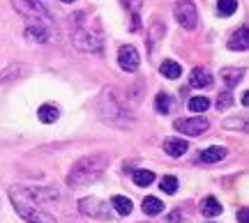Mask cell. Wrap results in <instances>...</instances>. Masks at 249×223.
<instances>
[{
    "mask_svg": "<svg viewBox=\"0 0 249 223\" xmlns=\"http://www.w3.org/2000/svg\"><path fill=\"white\" fill-rule=\"evenodd\" d=\"M107 168V157L104 154H92V157H86L81 159L74 168L70 170V187H83V184H90L104 173Z\"/></svg>",
    "mask_w": 249,
    "mask_h": 223,
    "instance_id": "6da1fadb",
    "label": "cell"
},
{
    "mask_svg": "<svg viewBox=\"0 0 249 223\" xmlns=\"http://www.w3.org/2000/svg\"><path fill=\"white\" fill-rule=\"evenodd\" d=\"M173 16L182 28L192 30L196 28V21H198V12H196V5L192 0H178L173 5Z\"/></svg>",
    "mask_w": 249,
    "mask_h": 223,
    "instance_id": "7a4b0ae2",
    "label": "cell"
},
{
    "mask_svg": "<svg viewBox=\"0 0 249 223\" xmlns=\"http://www.w3.org/2000/svg\"><path fill=\"white\" fill-rule=\"evenodd\" d=\"M12 203H14L18 214L30 223H58L53 216H49L46 212H42L37 205H30V203H26V200H12Z\"/></svg>",
    "mask_w": 249,
    "mask_h": 223,
    "instance_id": "3957f363",
    "label": "cell"
},
{
    "mask_svg": "<svg viewBox=\"0 0 249 223\" xmlns=\"http://www.w3.org/2000/svg\"><path fill=\"white\" fill-rule=\"evenodd\" d=\"M79 209L86 216H90V219H102V221L111 219L108 205L104 203V200H99V198H83V200L79 203Z\"/></svg>",
    "mask_w": 249,
    "mask_h": 223,
    "instance_id": "277c9868",
    "label": "cell"
},
{
    "mask_svg": "<svg viewBox=\"0 0 249 223\" xmlns=\"http://www.w3.org/2000/svg\"><path fill=\"white\" fill-rule=\"evenodd\" d=\"M173 127L185 136H201L210 127V122L205 117H182V120H176Z\"/></svg>",
    "mask_w": 249,
    "mask_h": 223,
    "instance_id": "5b68a950",
    "label": "cell"
},
{
    "mask_svg": "<svg viewBox=\"0 0 249 223\" xmlns=\"http://www.w3.org/2000/svg\"><path fill=\"white\" fill-rule=\"evenodd\" d=\"M139 63H141V58H139V51H136L134 46H123V48L118 51V64H120V69H124V72H136V69H139Z\"/></svg>",
    "mask_w": 249,
    "mask_h": 223,
    "instance_id": "8992f818",
    "label": "cell"
},
{
    "mask_svg": "<svg viewBox=\"0 0 249 223\" xmlns=\"http://www.w3.org/2000/svg\"><path fill=\"white\" fill-rule=\"evenodd\" d=\"M14 7L26 16H46V9L39 0H12Z\"/></svg>",
    "mask_w": 249,
    "mask_h": 223,
    "instance_id": "52a82bcc",
    "label": "cell"
},
{
    "mask_svg": "<svg viewBox=\"0 0 249 223\" xmlns=\"http://www.w3.org/2000/svg\"><path fill=\"white\" fill-rule=\"evenodd\" d=\"M74 44L79 46L81 51H99V39H95V35H90L86 30H76L74 35Z\"/></svg>",
    "mask_w": 249,
    "mask_h": 223,
    "instance_id": "ba28073f",
    "label": "cell"
},
{
    "mask_svg": "<svg viewBox=\"0 0 249 223\" xmlns=\"http://www.w3.org/2000/svg\"><path fill=\"white\" fill-rule=\"evenodd\" d=\"M247 46H249V35H247V28L242 26L240 30H235L229 37V48L231 51H247Z\"/></svg>",
    "mask_w": 249,
    "mask_h": 223,
    "instance_id": "9c48e42d",
    "label": "cell"
},
{
    "mask_svg": "<svg viewBox=\"0 0 249 223\" xmlns=\"http://www.w3.org/2000/svg\"><path fill=\"white\" fill-rule=\"evenodd\" d=\"M226 157V150L219 147V145H213L198 154V163H219V161Z\"/></svg>",
    "mask_w": 249,
    "mask_h": 223,
    "instance_id": "30bf717a",
    "label": "cell"
},
{
    "mask_svg": "<svg viewBox=\"0 0 249 223\" xmlns=\"http://www.w3.org/2000/svg\"><path fill=\"white\" fill-rule=\"evenodd\" d=\"M187 141H182V138H166L164 141V152L169 154V157H182L187 152Z\"/></svg>",
    "mask_w": 249,
    "mask_h": 223,
    "instance_id": "8fae6325",
    "label": "cell"
},
{
    "mask_svg": "<svg viewBox=\"0 0 249 223\" xmlns=\"http://www.w3.org/2000/svg\"><path fill=\"white\" fill-rule=\"evenodd\" d=\"M201 214L208 216V219H213V216H219L222 214V203L217 200L214 196H208L201 200Z\"/></svg>",
    "mask_w": 249,
    "mask_h": 223,
    "instance_id": "7c38bea8",
    "label": "cell"
},
{
    "mask_svg": "<svg viewBox=\"0 0 249 223\" xmlns=\"http://www.w3.org/2000/svg\"><path fill=\"white\" fill-rule=\"evenodd\" d=\"M189 85L192 88H210L213 85V76H210V72H205V69H194V72L189 74Z\"/></svg>",
    "mask_w": 249,
    "mask_h": 223,
    "instance_id": "4fadbf2b",
    "label": "cell"
},
{
    "mask_svg": "<svg viewBox=\"0 0 249 223\" xmlns=\"http://www.w3.org/2000/svg\"><path fill=\"white\" fill-rule=\"evenodd\" d=\"M37 117H39L44 125H53L55 120L60 117V111L55 106H51V104H44V106H39V111H37Z\"/></svg>",
    "mask_w": 249,
    "mask_h": 223,
    "instance_id": "5bb4252c",
    "label": "cell"
},
{
    "mask_svg": "<svg viewBox=\"0 0 249 223\" xmlns=\"http://www.w3.org/2000/svg\"><path fill=\"white\" fill-rule=\"evenodd\" d=\"M143 212L148 216L161 214V212H164V200H160V198H155V196H148L143 200Z\"/></svg>",
    "mask_w": 249,
    "mask_h": 223,
    "instance_id": "9a60e30c",
    "label": "cell"
},
{
    "mask_svg": "<svg viewBox=\"0 0 249 223\" xmlns=\"http://www.w3.org/2000/svg\"><path fill=\"white\" fill-rule=\"evenodd\" d=\"M111 205L116 207V212H118V214H123V216L132 214V209H134L132 200H129L127 196H113V198H111Z\"/></svg>",
    "mask_w": 249,
    "mask_h": 223,
    "instance_id": "2e32d148",
    "label": "cell"
},
{
    "mask_svg": "<svg viewBox=\"0 0 249 223\" xmlns=\"http://www.w3.org/2000/svg\"><path fill=\"white\" fill-rule=\"evenodd\" d=\"M187 108L192 111V113H205L208 108H210V99L208 97H192L189 99V104H187Z\"/></svg>",
    "mask_w": 249,
    "mask_h": 223,
    "instance_id": "e0dca14e",
    "label": "cell"
},
{
    "mask_svg": "<svg viewBox=\"0 0 249 223\" xmlns=\"http://www.w3.org/2000/svg\"><path fill=\"white\" fill-rule=\"evenodd\" d=\"M171 106H173V101H171V97L166 92H160V95L155 97V108H157V113L166 115V113H171Z\"/></svg>",
    "mask_w": 249,
    "mask_h": 223,
    "instance_id": "ac0fdd59",
    "label": "cell"
},
{
    "mask_svg": "<svg viewBox=\"0 0 249 223\" xmlns=\"http://www.w3.org/2000/svg\"><path fill=\"white\" fill-rule=\"evenodd\" d=\"M155 182V173L152 170H136L134 173V184L136 187H150Z\"/></svg>",
    "mask_w": 249,
    "mask_h": 223,
    "instance_id": "d6986e66",
    "label": "cell"
},
{
    "mask_svg": "<svg viewBox=\"0 0 249 223\" xmlns=\"http://www.w3.org/2000/svg\"><path fill=\"white\" fill-rule=\"evenodd\" d=\"M161 74H164L166 79H178L180 74H182V69H180L178 63H173V60H164V63H161Z\"/></svg>",
    "mask_w": 249,
    "mask_h": 223,
    "instance_id": "ffe728a7",
    "label": "cell"
},
{
    "mask_svg": "<svg viewBox=\"0 0 249 223\" xmlns=\"http://www.w3.org/2000/svg\"><path fill=\"white\" fill-rule=\"evenodd\" d=\"M26 37L30 39V42H46L49 39V35H46V30L44 28H39V26H30V28H26Z\"/></svg>",
    "mask_w": 249,
    "mask_h": 223,
    "instance_id": "44dd1931",
    "label": "cell"
},
{
    "mask_svg": "<svg viewBox=\"0 0 249 223\" xmlns=\"http://www.w3.org/2000/svg\"><path fill=\"white\" fill-rule=\"evenodd\" d=\"M242 76H245V74H242V69H224V72H222V79L226 80V83H229L231 88L240 83Z\"/></svg>",
    "mask_w": 249,
    "mask_h": 223,
    "instance_id": "7402d4cb",
    "label": "cell"
},
{
    "mask_svg": "<svg viewBox=\"0 0 249 223\" xmlns=\"http://www.w3.org/2000/svg\"><path fill=\"white\" fill-rule=\"evenodd\" d=\"M217 9H219L222 16H231L233 12L238 9V0H219V2H217Z\"/></svg>",
    "mask_w": 249,
    "mask_h": 223,
    "instance_id": "603a6c76",
    "label": "cell"
},
{
    "mask_svg": "<svg viewBox=\"0 0 249 223\" xmlns=\"http://www.w3.org/2000/svg\"><path fill=\"white\" fill-rule=\"evenodd\" d=\"M160 187L164 193H176V191H178V179L173 177V175H166V177L160 182Z\"/></svg>",
    "mask_w": 249,
    "mask_h": 223,
    "instance_id": "cb8c5ba5",
    "label": "cell"
},
{
    "mask_svg": "<svg viewBox=\"0 0 249 223\" xmlns=\"http://www.w3.org/2000/svg\"><path fill=\"white\" fill-rule=\"evenodd\" d=\"M233 104V95H231V90H224L222 95L217 97V108H229Z\"/></svg>",
    "mask_w": 249,
    "mask_h": 223,
    "instance_id": "d4e9b609",
    "label": "cell"
},
{
    "mask_svg": "<svg viewBox=\"0 0 249 223\" xmlns=\"http://www.w3.org/2000/svg\"><path fill=\"white\" fill-rule=\"evenodd\" d=\"M229 129H245V120H226Z\"/></svg>",
    "mask_w": 249,
    "mask_h": 223,
    "instance_id": "484cf974",
    "label": "cell"
},
{
    "mask_svg": "<svg viewBox=\"0 0 249 223\" xmlns=\"http://www.w3.org/2000/svg\"><path fill=\"white\" fill-rule=\"evenodd\" d=\"M182 219H185V214H182V212H173V214L169 216V223H180Z\"/></svg>",
    "mask_w": 249,
    "mask_h": 223,
    "instance_id": "4316f807",
    "label": "cell"
},
{
    "mask_svg": "<svg viewBox=\"0 0 249 223\" xmlns=\"http://www.w3.org/2000/svg\"><path fill=\"white\" fill-rule=\"evenodd\" d=\"M238 216H240V223H247V209H245V207L240 209V214Z\"/></svg>",
    "mask_w": 249,
    "mask_h": 223,
    "instance_id": "83f0119b",
    "label": "cell"
},
{
    "mask_svg": "<svg viewBox=\"0 0 249 223\" xmlns=\"http://www.w3.org/2000/svg\"><path fill=\"white\" fill-rule=\"evenodd\" d=\"M62 2H74V0H62Z\"/></svg>",
    "mask_w": 249,
    "mask_h": 223,
    "instance_id": "f1b7e54d",
    "label": "cell"
}]
</instances>
